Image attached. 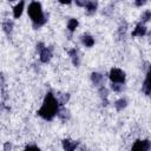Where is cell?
Segmentation results:
<instances>
[{"mask_svg": "<svg viewBox=\"0 0 151 151\" xmlns=\"http://www.w3.org/2000/svg\"><path fill=\"white\" fill-rule=\"evenodd\" d=\"M58 111H59V103L54 98V96L51 92H48L45 96L42 106L39 109L38 114L46 120H52L54 116L58 114Z\"/></svg>", "mask_w": 151, "mask_h": 151, "instance_id": "1", "label": "cell"}, {"mask_svg": "<svg viewBox=\"0 0 151 151\" xmlns=\"http://www.w3.org/2000/svg\"><path fill=\"white\" fill-rule=\"evenodd\" d=\"M28 15L31 17L32 21H33V27L38 28L40 26H42L46 21H47V17L44 15L42 9H41V5L37 1H33L29 4L28 6Z\"/></svg>", "mask_w": 151, "mask_h": 151, "instance_id": "2", "label": "cell"}, {"mask_svg": "<svg viewBox=\"0 0 151 151\" xmlns=\"http://www.w3.org/2000/svg\"><path fill=\"white\" fill-rule=\"evenodd\" d=\"M110 79L112 83H119L123 84L125 80V73L120 70V68H112L110 71Z\"/></svg>", "mask_w": 151, "mask_h": 151, "instance_id": "3", "label": "cell"}, {"mask_svg": "<svg viewBox=\"0 0 151 151\" xmlns=\"http://www.w3.org/2000/svg\"><path fill=\"white\" fill-rule=\"evenodd\" d=\"M151 147V143L150 140L145 139V140H136L134 144L132 145V150H142V151H146Z\"/></svg>", "mask_w": 151, "mask_h": 151, "instance_id": "4", "label": "cell"}, {"mask_svg": "<svg viewBox=\"0 0 151 151\" xmlns=\"http://www.w3.org/2000/svg\"><path fill=\"white\" fill-rule=\"evenodd\" d=\"M143 91L146 96H151V66L149 67V71L146 73V78L143 84Z\"/></svg>", "mask_w": 151, "mask_h": 151, "instance_id": "5", "label": "cell"}, {"mask_svg": "<svg viewBox=\"0 0 151 151\" xmlns=\"http://www.w3.org/2000/svg\"><path fill=\"white\" fill-rule=\"evenodd\" d=\"M40 60L42 63H47L51 60V57H52V50L50 47H44L40 52Z\"/></svg>", "mask_w": 151, "mask_h": 151, "instance_id": "6", "label": "cell"}, {"mask_svg": "<svg viewBox=\"0 0 151 151\" xmlns=\"http://www.w3.org/2000/svg\"><path fill=\"white\" fill-rule=\"evenodd\" d=\"M77 146H78V142H73V140H70V139H64L63 140V147L66 151H72Z\"/></svg>", "mask_w": 151, "mask_h": 151, "instance_id": "7", "label": "cell"}, {"mask_svg": "<svg viewBox=\"0 0 151 151\" xmlns=\"http://www.w3.org/2000/svg\"><path fill=\"white\" fill-rule=\"evenodd\" d=\"M145 33H146V28H145V26L142 25V24H138V25L136 26V28L133 29L132 35H133V37H142V35H144Z\"/></svg>", "mask_w": 151, "mask_h": 151, "instance_id": "8", "label": "cell"}, {"mask_svg": "<svg viewBox=\"0 0 151 151\" xmlns=\"http://www.w3.org/2000/svg\"><path fill=\"white\" fill-rule=\"evenodd\" d=\"M24 5H25V1H20L18 5H15L14 9H13V15L14 18H20L21 14H22V11H24Z\"/></svg>", "mask_w": 151, "mask_h": 151, "instance_id": "9", "label": "cell"}, {"mask_svg": "<svg viewBox=\"0 0 151 151\" xmlns=\"http://www.w3.org/2000/svg\"><path fill=\"white\" fill-rule=\"evenodd\" d=\"M68 54H70V57L72 58V63H73V65L78 66V65H79V57H78V51H77L76 48H73V50H70V51H68Z\"/></svg>", "mask_w": 151, "mask_h": 151, "instance_id": "10", "label": "cell"}, {"mask_svg": "<svg viewBox=\"0 0 151 151\" xmlns=\"http://www.w3.org/2000/svg\"><path fill=\"white\" fill-rule=\"evenodd\" d=\"M97 6H98V2L96 0H91V1L87 2V5L85 7H86V9H87L88 13H94L96 9H97Z\"/></svg>", "mask_w": 151, "mask_h": 151, "instance_id": "11", "label": "cell"}, {"mask_svg": "<svg viewBox=\"0 0 151 151\" xmlns=\"http://www.w3.org/2000/svg\"><path fill=\"white\" fill-rule=\"evenodd\" d=\"M91 79H92V81H93L94 85H100L104 78H103V76H101L100 73H96V72H93V73L91 74Z\"/></svg>", "mask_w": 151, "mask_h": 151, "instance_id": "12", "label": "cell"}, {"mask_svg": "<svg viewBox=\"0 0 151 151\" xmlns=\"http://www.w3.org/2000/svg\"><path fill=\"white\" fill-rule=\"evenodd\" d=\"M81 41H83V44H84L85 46H87V47H91V46L94 45V39H93L91 35H84V37L81 38Z\"/></svg>", "mask_w": 151, "mask_h": 151, "instance_id": "13", "label": "cell"}, {"mask_svg": "<svg viewBox=\"0 0 151 151\" xmlns=\"http://www.w3.org/2000/svg\"><path fill=\"white\" fill-rule=\"evenodd\" d=\"M126 105H127V101L125 100V99H119V100H117L116 101V104H114V106H116V109H117V111H122L123 109H125L126 107Z\"/></svg>", "mask_w": 151, "mask_h": 151, "instance_id": "14", "label": "cell"}, {"mask_svg": "<svg viewBox=\"0 0 151 151\" xmlns=\"http://www.w3.org/2000/svg\"><path fill=\"white\" fill-rule=\"evenodd\" d=\"M99 94H100V97H101V99H103V105H107V90L105 88V87H100L99 88Z\"/></svg>", "mask_w": 151, "mask_h": 151, "instance_id": "15", "label": "cell"}, {"mask_svg": "<svg viewBox=\"0 0 151 151\" xmlns=\"http://www.w3.org/2000/svg\"><path fill=\"white\" fill-rule=\"evenodd\" d=\"M77 26H78V20H77V19H70V20H68V22H67V28H68L71 32H73V31L77 28Z\"/></svg>", "mask_w": 151, "mask_h": 151, "instance_id": "16", "label": "cell"}, {"mask_svg": "<svg viewBox=\"0 0 151 151\" xmlns=\"http://www.w3.org/2000/svg\"><path fill=\"white\" fill-rule=\"evenodd\" d=\"M58 116H59L61 119H64V120L70 118V113H68V111H67V110H65V109L59 110V111H58Z\"/></svg>", "mask_w": 151, "mask_h": 151, "instance_id": "17", "label": "cell"}, {"mask_svg": "<svg viewBox=\"0 0 151 151\" xmlns=\"http://www.w3.org/2000/svg\"><path fill=\"white\" fill-rule=\"evenodd\" d=\"M2 27H4V31L6 32V33H9L11 31H12V27H13V24L9 21V20H7V21H5L4 24H2Z\"/></svg>", "mask_w": 151, "mask_h": 151, "instance_id": "18", "label": "cell"}, {"mask_svg": "<svg viewBox=\"0 0 151 151\" xmlns=\"http://www.w3.org/2000/svg\"><path fill=\"white\" fill-rule=\"evenodd\" d=\"M151 19V12L150 11H145L144 13H143V15H142V21L143 22H146V21H149Z\"/></svg>", "mask_w": 151, "mask_h": 151, "instance_id": "19", "label": "cell"}, {"mask_svg": "<svg viewBox=\"0 0 151 151\" xmlns=\"http://www.w3.org/2000/svg\"><path fill=\"white\" fill-rule=\"evenodd\" d=\"M111 87H112V90H113V91H116V92H119V91H122V88H123V85H120L119 83H112Z\"/></svg>", "mask_w": 151, "mask_h": 151, "instance_id": "20", "label": "cell"}, {"mask_svg": "<svg viewBox=\"0 0 151 151\" xmlns=\"http://www.w3.org/2000/svg\"><path fill=\"white\" fill-rule=\"evenodd\" d=\"M74 1L79 7H85L87 5V2H88V0H74Z\"/></svg>", "mask_w": 151, "mask_h": 151, "instance_id": "21", "label": "cell"}, {"mask_svg": "<svg viewBox=\"0 0 151 151\" xmlns=\"http://www.w3.org/2000/svg\"><path fill=\"white\" fill-rule=\"evenodd\" d=\"M145 2H146V0H134V4H136V6H138V7L143 6Z\"/></svg>", "mask_w": 151, "mask_h": 151, "instance_id": "22", "label": "cell"}, {"mask_svg": "<svg viewBox=\"0 0 151 151\" xmlns=\"http://www.w3.org/2000/svg\"><path fill=\"white\" fill-rule=\"evenodd\" d=\"M29 149H34V150H39V147L37 145H27L26 146V150H29Z\"/></svg>", "mask_w": 151, "mask_h": 151, "instance_id": "23", "label": "cell"}, {"mask_svg": "<svg viewBox=\"0 0 151 151\" xmlns=\"http://www.w3.org/2000/svg\"><path fill=\"white\" fill-rule=\"evenodd\" d=\"M42 48H44V44H42V42H39V44L37 45V50H38V51L40 52V51H41Z\"/></svg>", "mask_w": 151, "mask_h": 151, "instance_id": "24", "label": "cell"}, {"mask_svg": "<svg viewBox=\"0 0 151 151\" xmlns=\"http://www.w3.org/2000/svg\"><path fill=\"white\" fill-rule=\"evenodd\" d=\"M61 4H65V5H68V4H71V1L72 0H59Z\"/></svg>", "mask_w": 151, "mask_h": 151, "instance_id": "25", "label": "cell"}, {"mask_svg": "<svg viewBox=\"0 0 151 151\" xmlns=\"http://www.w3.org/2000/svg\"><path fill=\"white\" fill-rule=\"evenodd\" d=\"M8 149H11V144H8V143H7V144L5 145V147H4V150L6 151V150H8Z\"/></svg>", "mask_w": 151, "mask_h": 151, "instance_id": "26", "label": "cell"}, {"mask_svg": "<svg viewBox=\"0 0 151 151\" xmlns=\"http://www.w3.org/2000/svg\"><path fill=\"white\" fill-rule=\"evenodd\" d=\"M9 1H13V0H9Z\"/></svg>", "mask_w": 151, "mask_h": 151, "instance_id": "27", "label": "cell"}]
</instances>
